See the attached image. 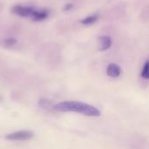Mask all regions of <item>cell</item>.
I'll return each instance as SVG.
<instances>
[{
    "label": "cell",
    "mask_w": 149,
    "mask_h": 149,
    "mask_svg": "<svg viewBox=\"0 0 149 149\" xmlns=\"http://www.w3.org/2000/svg\"><path fill=\"white\" fill-rule=\"evenodd\" d=\"M53 109L58 112H74L90 117H98L100 115V110L97 109L95 107L78 101L60 102L55 105L53 107Z\"/></svg>",
    "instance_id": "1"
},
{
    "label": "cell",
    "mask_w": 149,
    "mask_h": 149,
    "mask_svg": "<svg viewBox=\"0 0 149 149\" xmlns=\"http://www.w3.org/2000/svg\"><path fill=\"white\" fill-rule=\"evenodd\" d=\"M34 136V134L28 130H21L17 132H14L12 134H10L6 135L5 139L8 141H29L32 139Z\"/></svg>",
    "instance_id": "2"
},
{
    "label": "cell",
    "mask_w": 149,
    "mask_h": 149,
    "mask_svg": "<svg viewBox=\"0 0 149 149\" xmlns=\"http://www.w3.org/2000/svg\"><path fill=\"white\" fill-rule=\"evenodd\" d=\"M12 12L17 16L20 17H32L34 11L36 10L33 7L31 6H23V5H15L12 8Z\"/></svg>",
    "instance_id": "3"
},
{
    "label": "cell",
    "mask_w": 149,
    "mask_h": 149,
    "mask_svg": "<svg viewBox=\"0 0 149 149\" xmlns=\"http://www.w3.org/2000/svg\"><path fill=\"white\" fill-rule=\"evenodd\" d=\"M107 73L108 76H110L112 78H118L121 74V69L117 64L112 63L108 65Z\"/></svg>",
    "instance_id": "4"
},
{
    "label": "cell",
    "mask_w": 149,
    "mask_h": 149,
    "mask_svg": "<svg viewBox=\"0 0 149 149\" xmlns=\"http://www.w3.org/2000/svg\"><path fill=\"white\" fill-rule=\"evenodd\" d=\"M99 49L100 51H106L110 48L112 45V39L108 36H102L99 38Z\"/></svg>",
    "instance_id": "5"
},
{
    "label": "cell",
    "mask_w": 149,
    "mask_h": 149,
    "mask_svg": "<svg viewBox=\"0 0 149 149\" xmlns=\"http://www.w3.org/2000/svg\"><path fill=\"white\" fill-rule=\"evenodd\" d=\"M48 16V11L45 10H35L33 15H32V18L35 21H42L44 19H45Z\"/></svg>",
    "instance_id": "6"
},
{
    "label": "cell",
    "mask_w": 149,
    "mask_h": 149,
    "mask_svg": "<svg viewBox=\"0 0 149 149\" xmlns=\"http://www.w3.org/2000/svg\"><path fill=\"white\" fill-rule=\"evenodd\" d=\"M98 19V15H91V16H88L86 17H85L84 19L81 20V23L83 24H93L94 22H96Z\"/></svg>",
    "instance_id": "7"
},
{
    "label": "cell",
    "mask_w": 149,
    "mask_h": 149,
    "mask_svg": "<svg viewBox=\"0 0 149 149\" xmlns=\"http://www.w3.org/2000/svg\"><path fill=\"white\" fill-rule=\"evenodd\" d=\"M141 77L145 79H148L149 78V63L148 61H146L144 64V66L141 71Z\"/></svg>",
    "instance_id": "8"
},
{
    "label": "cell",
    "mask_w": 149,
    "mask_h": 149,
    "mask_svg": "<svg viewBox=\"0 0 149 149\" xmlns=\"http://www.w3.org/2000/svg\"><path fill=\"white\" fill-rule=\"evenodd\" d=\"M5 44L7 45H10V46H11V45H15L16 43H17V40L15 39V38H7V39H5Z\"/></svg>",
    "instance_id": "9"
}]
</instances>
